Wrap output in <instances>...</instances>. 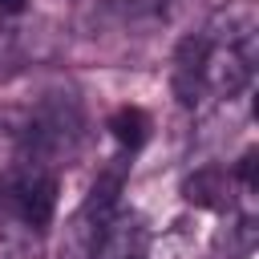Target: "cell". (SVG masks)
<instances>
[{
    "label": "cell",
    "mask_w": 259,
    "mask_h": 259,
    "mask_svg": "<svg viewBox=\"0 0 259 259\" xmlns=\"http://www.w3.org/2000/svg\"><path fill=\"white\" fill-rule=\"evenodd\" d=\"M251 73H255V57L190 36L178 45L174 57V93L182 105H194L198 97H235L247 89Z\"/></svg>",
    "instance_id": "cell-1"
},
{
    "label": "cell",
    "mask_w": 259,
    "mask_h": 259,
    "mask_svg": "<svg viewBox=\"0 0 259 259\" xmlns=\"http://www.w3.org/2000/svg\"><path fill=\"white\" fill-rule=\"evenodd\" d=\"M57 194H61L57 170H49L40 162H16L0 178V214L24 223L32 231H45L57 214Z\"/></svg>",
    "instance_id": "cell-2"
},
{
    "label": "cell",
    "mask_w": 259,
    "mask_h": 259,
    "mask_svg": "<svg viewBox=\"0 0 259 259\" xmlns=\"http://www.w3.org/2000/svg\"><path fill=\"white\" fill-rule=\"evenodd\" d=\"M150 255V227L138 210L117 206L93 227L89 259H146Z\"/></svg>",
    "instance_id": "cell-3"
},
{
    "label": "cell",
    "mask_w": 259,
    "mask_h": 259,
    "mask_svg": "<svg viewBox=\"0 0 259 259\" xmlns=\"http://www.w3.org/2000/svg\"><path fill=\"white\" fill-rule=\"evenodd\" d=\"M198 36L227 45V49H239L247 57H259V4L255 0H231V4L214 8Z\"/></svg>",
    "instance_id": "cell-4"
},
{
    "label": "cell",
    "mask_w": 259,
    "mask_h": 259,
    "mask_svg": "<svg viewBox=\"0 0 259 259\" xmlns=\"http://www.w3.org/2000/svg\"><path fill=\"white\" fill-rule=\"evenodd\" d=\"M182 198L194 206H206V210H227V206H235V182L227 170L202 166L182 182Z\"/></svg>",
    "instance_id": "cell-5"
},
{
    "label": "cell",
    "mask_w": 259,
    "mask_h": 259,
    "mask_svg": "<svg viewBox=\"0 0 259 259\" xmlns=\"http://www.w3.org/2000/svg\"><path fill=\"white\" fill-rule=\"evenodd\" d=\"M105 130H109V138H113L121 150H142L146 138H150V113H146L142 105H117V109L109 113Z\"/></svg>",
    "instance_id": "cell-6"
},
{
    "label": "cell",
    "mask_w": 259,
    "mask_h": 259,
    "mask_svg": "<svg viewBox=\"0 0 259 259\" xmlns=\"http://www.w3.org/2000/svg\"><path fill=\"white\" fill-rule=\"evenodd\" d=\"M0 259H45V235L0 214Z\"/></svg>",
    "instance_id": "cell-7"
},
{
    "label": "cell",
    "mask_w": 259,
    "mask_h": 259,
    "mask_svg": "<svg viewBox=\"0 0 259 259\" xmlns=\"http://www.w3.org/2000/svg\"><path fill=\"white\" fill-rule=\"evenodd\" d=\"M24 121H28V117H20V113H12V109H0V150H12V146L24 138Z\"/></svg>",
    "instance_id": "cell-8"
},
{
    "label": "cell",
    "mask_w": 259,
    "mask_h": 259,
    "mask_svg": "<svg viewBox=\"0 0 259 259\" xmlns=\"http://www.w3.org/2000/svg\"><path fill=\"white\" fill-rule=\"evenodd\" d=\"M28 8V0H0V16H20Z\"/></svg>",
    "instance_id": "cell-9"
}]
</instances>
